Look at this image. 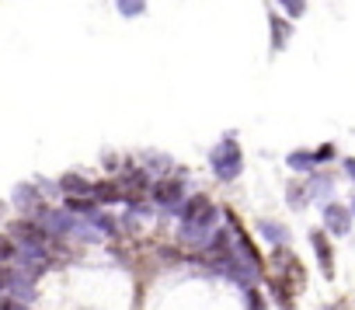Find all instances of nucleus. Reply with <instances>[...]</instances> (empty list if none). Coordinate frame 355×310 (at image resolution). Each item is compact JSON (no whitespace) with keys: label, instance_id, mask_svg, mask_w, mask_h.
I'll return each instance as SVG.
<instances>
[{"label":"nucleus","instance_id":"nucleus-15","mask_svg":"<svg viewBox=\"0 0 355 310\" xmlns=\"http://www.w3.org/2000/svg\"><path fill=\"white\" fill-rule=\"evenodd\" d=\"M0 310H32L28 303H18V300H11V296H0Z\"/></svg>","mask_w":355,"mask_h":310},{"label":"nucleus","instance_id":"nucleus-11","mask_svg":"<svg viewBox=\"0 0 355 310\" xmlns=\"http://www.w3.org/2000/svg\"><path fill=\"white\" fill-rule=\"evenodd\" d=\"M313 248H317V255H320V265H324V272L331 275V248H327L324 234H313Z\"/></svg>","mask_w":355,"mask_h":310},{"label":"nucleus","instance_id":"nucleus-9","mask_svg":"<svg viewBox=\"0 0 355 310\" xmlns=\"http://www.w3.org/2000/svg\"><path fill=\"white\" fill-rule=\"evenodd\" d=\"M18 258V244L11 241V234H0V265H11Z\"/></svg>","mask_w":355,"mask_h":310},{"label":"nucleus","instance_id":"nucleus-2","mask_svg":"<svg viewBox=\"0 0 355 310\" xmlns=\"http://www.w3.org/2000/svg\"><path fill=\"white\" fill-rule=\"evenodd\" d=\"M153 196H157V203L167 206V209H182V206H185V185L178 182V178L157 182V185H153Z\"/></svg>","mask_w":355,"mask_h":310},{"label":"nucleus","instance_id":"nucleus-8","mask_svg":"<svg viewBox=\"0 0 355 310\" xmlns=\"http://www.w3.org/2000/svg\"><path fill=\"white\" fill-rule=\"evenodd\" d=\"M15 203H18L21 209L42 206V203H39V189H32V185H18V189H15Z\"/></svg>","mask_w":355,"mask_h":310},{"label":"nucleus","instance_id":"nucleus-14","mask_svg":"<svg viewBox=\"0 0 355 310\" xmlns=\"http://www.w3.org/2000/svg\"><path fill=\"white\" fill-rule=\"evenodd\" d=\"M248 307L251 310H265V300H261V293L254 286H248Z\"/></svg>","mask_w":355,"mask_h":310},{"label":"nucleus","instance_id":"nucleus-5","mask_svg":"<svg viewBox=\"0 0 355 310\" xmlns=\"http://www.w3.org/2000/svg\"><path fill=\"white\" fill-rule=\"evenodd\" d=\"M119 189H122V199H143L146 189H150V175L146 171L125 175V178H119Z\"/></svg>","mask_w":355,"mask_h":310},{"label":"nucleus","instance_id":"nucleus-10","mask_svg":"<svg viewBox=\"0 0 355 310\" xmlns=\"http://www.w3.org/2000/svg\"><path fill=\"white\" fill-rule=\"evenodd\" d=\"M94 192H98V199H101V203H119V199H122L119 182H105V185H98Z\"/></svg>","mask_w":355,"mask_h":310},{"label":"nucleus","instance_id":"nucleus-6","mask_svg":"<svg viewBox=\"0 0 355 310\" xmlns=\"http://www.w3.org/2000/svg\"><path fill=\"white\" fill-rule=\"evenodd\" d=\"M60 189L67 192V199H73V196H87V192H94V185H91L87 178H77V175H67V178L60 182Z\"/></svg>","mask_w":355,"mask_h":310},{"label":"nucleus","instance_id":"nucleus-1","mask_svg":"<svg viewBox=\"0 0 355 310\" xmlns=\"http://www.w3.org/2000/svg\"><path fill=\"white\" fill-rule=\"evenodd\" d=\"M182 223H196V227L213 230V223H216V206H213L206 196H192V199L182 206Z\"/></svg>","mask_w":355,"mask_h":310},{"label":"nucleus","instance_id":"nucleus-12","mask_svg":"<svg viewBox=\"0 0 355 310\" xmlns=\"http://www.w3.org/2000/svg\"><path fill=\"white\" fill-rule=\"evenodd\" d=\"M91 223H94L98 230H105L108 237H115V230H119V227H115V220H112V216H105V213H94V216H91Z\"/></svg>","mask_w":355,"mask_h":310},{"label":"nucleus","instance_id":"nucleus-3","mask_svg":"<svg viewBox=\"0 0 355 310\" xmlns=\"http://www.w3.org/2000/svg\"><path fill=\"white\" fill-rule=\"evenodd\" d=\"M213 168H216V175H220L223 182H230V178L237 175V150H234L230 143L213 153Z\"/></svg>","mask_w":355,"mask_h":310},{"label":"nucleus","instance_id":"nucleus-7","mask_svg":"<svg viewBox=\"0 0 355 310\" xmlns=\"http://www.w3.org/2000/svg\"><path fill=\"white\" fill-rule=\"evenodd\" d=\"M67 213H70V216H77V213L94 216V213H98V203L87 199V196H73V199H67Z\"/></svg>","mask_w":355,"mask_h":310},{"label":"nucleus","instance_id":"nucleus-16","mask_svg":"<svg viewBox=\"0 0 355 310\" xmlns=\"http://www.w3.org/2000/svg\"><path fill=\"white\" fill-rule=\"evenodd\" d=\"M4 289H8V265H0V296H4Z\"/></svg>","mask_w":355,"mask_h":310},{"label":"nucleus","instance_id":"nucleus-13","mask_svg":"<svg viewBox=\"0 0 355 310\" xmlns=\"http://www.w3.org/2000/svg\"><path fill=\"white\" fill-rule=\"evenodd\" d=\"M119 8H122V15H143V8H146V0H119Z\"/></svg>","mask_w":355,"mask_h":310},{"label":"nucleus","instance_id":"nucleus-4","mask_svg":"<svg viewBox=\"0 0 355 310\" xmlns=\"http://www.w3.org/2000/svg\"><path fill=\"white\" fill-rule=\"evenodd\" d=\"M209 234L213 230H206V227H196V223H182L178 227V244H185V248H206L209 244Z\"/></svg>","mask_w":355,"mask_h":310}]
</instances>
